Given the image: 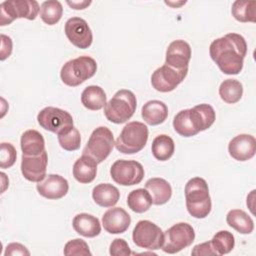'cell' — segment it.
<instances>
[{
    "instance_id": "1",
    "label": "cell",
    "mask_w": 256,
    "mask_h": 256,
    "mask_svg": "<svg viewBox=\"0 0 256 256\" xmlns=\"http://www.w3.org/2000/svg\"><path fill=\"white\" fill-rule=\"evenodd\" d=\"M211 59L227 75H237L243 69L247 54L245 38L237 33H228L212 41L209 47Z\"/></svg>"
},
{
    "instance_id": "2",
    "label": "cell",
    "mask_w": 256,
    "mask_h": 256,
    "mask_svg": "<svg viewBox=\"0 0 256 256\" xmlns=\"http://www.w3.org/2000/svg\"><path fill=\"white\" fill-rule=\"evenodd\" d=\"M186 207L191 216L197 219L205 218L212 208L208 184L201 177L191 178L185 185Z\"/></svg>"
},
{
    "instance_id": "3",
    "label": "cell",
    "mask_w": 256,
    "mask_h": 256,
    "mask_svg": "<svg viewBox=\"0 0 256 256\" xmlns=\"http://www.w3.org/2000/svg\"><path fill=\"white\" fill-rule=\"evenodd\" d=\"M137 100L135 94L127 89L117 91L104 106V115L115 124L127 122L135 113Z\"/></svg>"
},
{
    "instance_id": "4",
    "label": "cell",
    "mask_w": 256,
    "mask_h": 256,
    "mask_svg": "<svg viewBox=\"0 0 256 256\" xmlns=\"http://www.w3.org/2000/svg\"><path fill=\"white\" fill-rule=\"evenodd\" d=\"M149 131L147 126L139 121L126 124L115 141L116 149L123 154L140 152L148 141Z\"/></svg>"
},
{
    "instance_id": "5",
    "label": "cell",
    "mask_w": 256,
    "mask_h": 256,
    "mask_svg": "<svg viewBox=\"0 0 256 256\" xmlns=\"http://www.w3.org/2000/svg\"><path fill=\"white\" fill-rule=\"evenodd\" d=\"M97 70L96 61L90 56H80L67 61L61 68L60 77L64 84L76 87L93 77Z\"/></svg>"
},
{
    "instance_id": "6",
    "label": "cell",
    "mask_w": 256,
    "mask_h": 256,
    "mask_svg": "<svg viewBox=\"0 0 256 256\" xmlns=\"http://www.w3.org/2000/svg\"><path fill=\"white\" fill-rule=\"evenodd\" d=\"M114 145L115 142L112 131L105 126H100L91 133L83 149V155L92 157L99 164L110 155Z\"/></svg>"
},
{
    "instance_id": "7",
    "label": "cell",
    "mask_w": 256,
    "mask_h": 256,
    "mask_svg": "<svg viewBox=\"0 0 256 256\" xmlns=\"http://www.w3.org/2000/svg\"><path fill=\"white\" fill-rule=\"evenodd\" d=\"M39 12L40 6L35 0L4 1L0 4V25H9L18 18L34 20Z\"/></svg>"
},
{
    "instance_id": "8",
    "label": "cell",
    "mask_w": 256,
    "mask_h": 256,
    "mask_svg": "<svg viewBox=\"0 0 256 256\" xmlns=\"http://www.w3.org/2000/svg\"><path fill=\"white\" fill-rule=\"evenodd\" d=\"M195 239L193 227L185 222L174 224L164 233L162 250L168 254H175L190 246Z\"/></svg>"
},
{
    "instance_id": "9",
    "label": "cell",
    "mask_w": 256,
    "mask_h": 256,
    "mask_svg": "<svg viewBox=\"0 0 256 256\" xmlns=\"http://www.w3.org/2000/svg\"><path fill=\"white\" fill-rule=\"evenodd\" d=\"M132 239L134 244L140 248L157 250L163 246L164 232L153 222L140 220L133 229Z\"/></svg>"
},
{
    "instance_id": "10",
    "label": "cell",
    "mask_w": 256,
    "mask_h": 256,
    "mask_svg": "<svg viewBox=\"0 0 256 256\" xmlns=\"http://www.w3.org/2000/svg\"><path fill=\"white\" fill-rule=\"evenodd\" d=\"M38 124L45 130L57 135L73 127L72 115L60 108L45 107L37 115Z\"/></svg>"
},
{
    "instance_id": "11",
    "label": "cell",
    "mask_w": 256,
    "mask_h": 256,
    "mask_svg": "<svg viewBox=\"0 0 256 256\" xmlns=\"http://www.w3.org/2000/svg\"><path fill=\"white\" fill-rule=\"evenodd\" d=\"M144 174L142 164L135 160H116L110 168L111 178L122 186L139 184L143 180Z\"/></svg>"
},
{
    "instance_id": "12",
    "label": "cell",
    "mask_w": 256,
    "mask_h": 256,
    "mask_svg": "<svg viewBox=\"0 0 256 256\" xmlns=\"http://www.w3.org/2000/svg\"><path fill=\"white\" fill-rule=\"evenodd\" d=\"M188 69L177 70L167 64L157 68L151 76L152 87L159 92H170L173 91L186 77Z\"/></svg>"
},
{
    "instance_id": "13",
    "label": "cell",
    "mask_w": 256,
    "mask_h": 256,
    "mask_svg": "<svg viewBox=\"0 0 256 256\" xmlns=\"http://www.w3.org/2000/svg\"><path fill=\"white\" fill-rule=\"evenodd\" d=\"M64 31L68 40L77 48L86 49L91 46L93 41L92 31L83 18H69L65 23Z\"/></svg>"
},
{
    "instance_id": "14",
    "label": "cell",
    "mask_w": 256,
    "mask_h": 256,
    "mask_svg": "<svg viewBox=\"0 0 256 256\" xmlns=\"http://www.w3.org/2000/svg\"><path fill=\"white\" fill-rule=\"evenodd\" d=\"M48 155L46 150L37 156L22 155L21 172L24 178L30 182H40L46 176Z\"/></svg>"
},
{
    "instance_id": "15",
    "label": "cell",
    "mask_w": 256,
    "mask_h": 256,
    "mask_svg": "<svg viewBox=\"0 0 256 256\" xmlns=\"http://www.w3.org/2000/svg\"><path fill=\"white\" fill-rule=\"evenodd\" d=\"M191 59V47L190 45L181 39L172 41L166 50L165 64L177 69L186 70Z\"/></svg>"
},
{
    "instance_id": "16",
    "label": "cell",
    "mask_w": 256,
    "mask_h": 256,
    "mask_svg": "<svg viewBox=\"0 0 256 256\" xmlns=\"http://www.w3.org/2000/svg\"><path fill=\"white\" fill-rule=\"evenodd\" d=\"M38 193L47 199L57 200L63 198L68 190V181L58 174H48L36 185Z\"/></svg>"
},
{
    "instance_id": "17",
    "label": "cell",
    "mask_w": 256,
    "mask_h": 256,
    "mask_svg": "<svg viewBox=\"0 0 256 256\" xmlns=\"http://www.w3.org/2000/svg\"><path fill=\"white\" fill-rule=\"evenodd\" d=\"M229 155L237 161H247L254 157L256 152V139L250 134H239L228 144Z\"/></svg>"
},
{
    "instance_id": "18",
    "label": "cell",
    "mask_w": 256,
    "mask_h": 256,
    "mask_svg": "<svg viewBox=\"0 0 256 256\" xmlns=\"http://www.w3.org/2000/svg\"><path fill=\"white\" fill-rule=\"evenodd\" d=\"M131 217L121 207L108 209L102 216V225L110 234L124 233L130 226Z\"/></svg>"
},
{
    "instance_id": "19",
    "label": "cell",
    "mask_w": 256,
    "mask_h": 256,
    "mask_svg": "<svg viewBox=\"0 0 256 256\" xmlns=\"http://www.w3.org/2000/svg\"><path fill=\"white\" fill-rule=\"evenodd\" d=\"M72 226L79 235L88 238L96 237L101 232V224L99 219L88 213L77 214L73 218Z\"/></svg>"
},
{
    "instance_id": "20",
    "label": "cell",
    "mask_w": 256,
    "mask_h": 256,
    "mask_svg": "<svg viewBox=\"0 0 256 256\" xmlns=\"http://www.w3.org/2000/svg\"><path fill=\"white\" fill-rule=\"evenodd\" d=\"M190 117L198 132L205 131L212 126L216 119L214 108L209 104H199L189 109Z\"/></svg>"
},
{
    "instance_id": "21",
    "label": "cell",
    "mask_w": 256,
    "mask_h": 256,
    "mask_svg": "<svg viewBox=\"0 0 256 256\" xmlns=\"http://www.w3.org/2000/svg\"><path fill=\"white\" fill-rule=\"evenodd\" d=\"M97 162L88 155H82L73 165V176L82 184L91 183L97 174Z\"/></svg>"
},
{
    "instance_id": "22",
    "label": "cell",
    "mask_w": 256,
    "mask_h": 256,
    "mask_svg": "<svg viewBox=\"0 0 256 256\" xmlns=\"http://www.w3.org/2000/svg\"><path fill=\"white\" fill-rule=\"evenodd\" d=\"M143 120L152 126L163 123L168 117V107L160 100H150L141 109Z\"/></svg>"
},
{
    "instance_id": "23",
    "label": "cell",
    "mask_w": 256,
    "mask_h": 256,
    "mask_svg": "<svg viewBox=\"0 0 256 256\" xmlns=\"http://www.w3.org/2000/svg\"><path fill=\"white\" fill-rule=\"evenodd\" d=\"M145 189L150 193L152 203L155 205L167 203L172 196L171 185L163 178H150L145 183Z\"/></svg>"
},
{
    "instance_id": "24",
    "label": "cell",
    "mask_w": 256,
    "mask_h": 256,
    "mask_svg": "<svg viewBox=\"0 0 256 256\" xmlns=\"http://www.w3.org/2000/svg\"><path fill=\"white\" fill-rule=\"evenodd\" d=\"M22 155L37 156L45 151V140L40 132L34 129L25 131L20 140Z\"/></svg>"
},
{
    "instance_id": "25",
    "label": "cell",
    "mask_w": 256,
    "mask_h": 256,
    "mask_svg": "<svg viewBox=\"0 0 256 256\" xmlns=\"http://www.w3.org/2000/svg\"><path fill=\"white\" fill-rule=\"evenodd\" d=\"M92 198L94 202L101 207H112L118 202L120 192L110 183H101L93 188Z\"/></svg>"
},
{
    "instance_id": "26",
    "label": "cell",
    "mask_w": 256,
    "mask_h": 256,
    "mask_svg": "<svg viewBox=\"0 0 256 256\" xmlns=\"http://www.w3.org/2000/svg\"><path fill=\"white\" fill-rule=\"evenodd\" d=\"M81 103L89 110H100L107 103L106 93L100 86H87L81 94Z\"/></svg>"
},
{
    "instance_id": "27",
    "label": "cell",
    "mask_w": 256,
    "mask_h": 256,
    "mask_svg": "<svg viewBox=\"0 0 256 256\" xmlns=\"http://www.w3.org/2000/svg\"><path fill=\"white\" fill-rule=\"evenodd\" d=\"M227 224L241 234H250L254 230L252 218L241 209H232L226 216Z\"/></svg>"
},
{
    "instance_id": "28",
    "label": "cell",
    "mask_w": 256,
    "mask_h": 256,
    "mask_svg": "<svg viewBox=\"0 0 256 256\" xmlns=\"http://www.w3.org/2000/svg\"><path fill=\"white\" fill-rule=\"evenodd\" d=\"M151 150L155 159L159 161H166L170 159L174 154L175 144L170 136L161 134L154 138Z\"/></svg>"
},
{
    "instance_id": "29",
    "label": "cell",
    "mask_w": 256,
    "mask_h": 256,
    "mask_svg": "<svg viewBox=\"0 0 256 256\" xmlns=\"http://www.w3.org/2000/svg\"><path fill=\"white\" fill-rule=\"evenodd\" d=\"M232 16L239 22L256 21V1L254 0H236L231 8Z\"/></svg>"
},
{
    "instance_id": "30",
    "label": "cell",
    "mask_w": 256,
    "mask_h": 256,
    "mask_svg": "<svg viewBox=\"0 0 256 256\" xmlns=\"http://www.w3.org/2000/svg\"><path fill=\"white\" fill-rule=\"evenodd\" d=\"M152 204L151 195L145 188L132 190L128 194L127 205L133 212L144 213L149 210Z\"/></svg>"
},
{
    "instance_id": "31",
    "label": "cell",
    "mask_w": 256,
    "mask_h": 256,
    "mask_svg": "<svg viewBox=\"0 0 256 256\" xmlns=\"http://www.w3.org/2000/svg\"><path fill=\"white\" fill-rule=\"evenodd\" d=\"M220 98L228 103L234 104L240 101L243 95V86L240 81L236 79H226L219 87Z\"/></svg>"
},
{
    "instance_id": "32",
    "label": "cell",
    "mask_w": 256,
    "mask_h": 256,
    "mask_svg": "<svg viewBox=\"0 0 256 256\" xmlns=\"http://www.w3.org/2000/svg\"><path fill=\"white\" fill-rule=\"evenodd\" d=\"M40 18L47 25H54L60 21L63 14L62 4L57 0L44 1L40 6Z\"/></svg>"
},
{
    "instance_id": "33",
    "label": "cell",
    "mask_w": 256,
    "mask_h": 256,
    "mask_svg": "<svg viewBox=\"0 0 256 256\" xmlns=\"http://www.w3.org/2000/svg\"><path fill=\"white\" fill-rule=\"evenodd\" d=\"M173 127L174 130L183 137H192L199 133L192 123L189 109L181 110L175 115L173 119Z\"/></svg>"
},
{
    "instance_id": "34",
    "label": "cell",
    "mask_w": 256,
    "mask_h": 256,
    "mask_svg": "<svg viewBox=\"0 0 256 256\" xmlns=\"http://www.w3.org/2000/svg\"><path fill=\"white\" fill-rule=\"evenodd\" d=\"M210 242L217 256L228 254L233 250L235 245L233 234L227 230H221L217 232L210 240Z\"/></svg>"
},
{
    "instance_id": "35",
    "label": "cell",
    "mask_w": 256,
    "mask_h": 256,
    "mask_svg": "<svg viewBox=\"0 0 256 256\" xmlns=\"http://www.w3.org/2000/svg\"><path fill=\"white\" fill-rule=\"evenodd\" d=\"M58 142L61 148H63L64 150L75 151L79 149L81 145L80 132L78 131L77 128L73 126L71 129L58 135Z\"/></svg>"
},
{
    "instance_id": "36",
    "label": "cell",
    "mask_w": 256,
    "mask_h": 256,
    "mask_svg": "<svg viewBox=\"0 0 256 256\" xmlns=\"http://www.w3.org/2000/svg\"><path fill=\"white\" fill-rule=\"evenodd\" d=\"M63 253L66 256H72V255L87 256L92 254L90 252L88 244L80 238H75L73 240L68 241L64 246Z\"/></svg>"
},
{
    "instance_id": "37",
    "label": "cell",
    "mask_w": 256,
    "mask_h": 256,
    "mask_svg": "<svg viewBox=\"0 0 256 256\" xmlns=\"http://www.w3.org/2000/svg\"><path fill=\"white\" fill-rule=\"evenodd\" d=\"M0 148V167L2 169L12 167L17 158V152L15 147L11 143L2 142Z\"/></svg>"
},
{
    "instance_id": "38",
    "label": "cell",
    "mask_w": 256,
    "mask_h": 256,
    "mask_svg": "<svg viewBox=\"0 0 256 256\" xmlns=\"http://www.w3.org/2000/svg\"><path fill=\"white\" fill-rule=\"evenodd\" d=\"M109 253L112 256H129L132 254L128 243L124 239L116 238L112 241L109 248Z\"/></svg>"
},
{
    "instance_id": "39",
    "label": "cell",
    "mask_w": 256,
    "mask_h": 256,
    "mask_svg": "<svg viewBox=\"0 0 256 256\" xmlns=\"http://www.w3.org/2000/svg\"><path fill=\"white\" fill-rule=\"evenodd\" d=\"M191 254L194 255V256H202V255H204V256L216 255L217 256V254H216L215 250L213 249L210 241H207V242L195 245L193 247L192 251H191Z\"/></svg>"
},
{
    "instance_id": "40",
    "label": "cell",
    "mask_w": 256,
    "mask_h": 256,
    "mask_svg": "<svg viewBox=\"0 0 256 256\" xmlns=\"http://www.w3.org/2000/svg\"><path fill=\"white\" fill-rule=\"evenodd\" d=\"M5 256H14V255H30V252L28 251V249L20 244V243H10L6 246L5 252H4Z\"/></svg>"
},
{
    "instance_id": "41",
    "label": "cell",
    "mask_w": 256,
    "mask_h": 256,
    "mask_svg": "<svg viewBox=\"0 0 256 256\" xmlns=\"http://www.w3.org/2000/svg\"><path fill=\"white\" fill-rule=\"evenodd\" d=\"M12 40L9 36L5 34H1V51H0V60L4 61L7 59L12 53Z\"/></svg>"
},
{
    "instance_id": "42",
    "label": "cell",
    "mask_w": 256,
    "mask_h": 256,
    "mask_svg": "<svg viewBox=\"0 0 256 256\" xmlns=\"http://www.w3.org/2000/svg\"><path fill=\"white\" fill-rule=\"evenodd\" d=\"M67 4L75 10H83L91 4V1H67Z\"/></svg>"
},
{
    "instance_id": "43",
    "label": "cell",
    "mask_w": 256,
    "mask_h": 256,
    "mask_svg": "<svg viewBox=\"0 0 256 256\" xmlns=\"http://www.w3.org/2000/svg\"><path fill=\"white\" fill-rule=\"evenodd\" d=\"M165 3H166L167 5H169V6H172V7H179L180 5H183V4H185V3H186V1H184V2H179V3H175V2H169V1H165Z\"/></svg>"
},
{
    "instance_id": "44",
    "label": "cell",
    "mask_w": 256,
    "mask_h": 256,
    "mask_svg": "<svg viewBox=\"0 0 256 256\" xmlns=\"http://www.w3.org/2000/svg\"><path fill=\"white\" fill-rule=\"evenodd\" d=\"M1 176H2V179H3V180H4V179H6V175H5V173L1 172ZM6 186H7V184H5V182L3 181V187H2V192H4V191H5V189H6Z\"/></svg>"
}]
</instances>
